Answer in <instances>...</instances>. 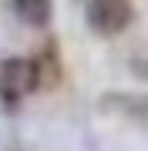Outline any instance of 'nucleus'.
Returning a JSON list of instances; mask_svg holds the SVG:
<instances>
[{
    "label": "nucleus",
    "mask_w": 148,
    "mask_h": 151,
    "mask_svg": "<svg viewBox=\"0 0 148 151\" xmlns=\"http://www.w3.org/2000/svg\"><path fill=\"white\" fill-rule=\"evenodd\" d=\"M131 74L142 77V81H148V50H145V54H138V57L131 60Z\"/></svg>",
    "instance_id": "20e7f679"
},
{
    "label": "nucleus",
    "mask_w": 148,
    "mask_h": 151,
    "mask_svg": "<svg viewBox=\"0 0 148 151\" xmlns=\"http://www.w3.org/2000/svg\"><path fill=\"white\" fill-rule=\"evenodd\" d=\"M40 81V70H37V60H27V57H7L0 60V101L7 104H17L24 101Z\"/></svg>",
    "instance_id": "f257e3e1"
},
{
    "label": "nucleus",
    "mask_w": 148,
    "mask_h": 151,
    "mask_svg": "<svg viewBox=\"0 0 148 151\" xmlns=\"http://www.w3.org/2000/svg\"><path fill=\"white\" fill-rule=\"evenodd\" d=\"M84 20H88V27L94 34L115 37L135 20V7H131V0H88Z\"/></svg>",
    "instance_id": "f03ea898"
},
{
    "label": "nucleus",
    "mask_w": 148,
    "mask_h": 151,
    "mask_svg": "<svg viewBox=\"0 0 148 151\" xmlns=\"http://www.w3.org/2000/svg\"><path fill=\"white\" fill-rule=\"evenodd\" d=\"M14 14L27 27H47L54 17V0H14Z\"/></svg>",
    "instance_id": "7ed1b4c3"
}]
</instances>
